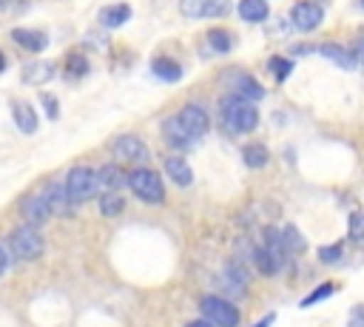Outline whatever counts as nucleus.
<instances>
[{
    "label": "nucleus",
    "mask_w": 364,
    "mask_h": 327,
    "mask_svg": "<svg viewBox=\"0 0 364 327\" xmlns=\"http://www.w3.org/2000/svg\"><path fill=\"white\" fill-rule=\"evenodd\" d=\"M219 111H222V122L230 134H247L259 125V111L250 100H242L236 94H228L222 97L219 102Z\"/></svg>",
    "instance_id": "obj_1"
},
{
    "label": "nucleus",
    "mask_w": 364,
    "mask_h": 327,
    "mask_svg": "<svg viewBox=\"0 0 364 327\" xmlns=\"http://www.w3.org/2000/svg\"><path fill=\"white\" fill-rule=\"evenodd\" d=\"M125 185H128L142 202H148V205H159V202L165 199V185H162L159 173L151 171V168H134V171L125 176Z\"/></svg>",
    "instance_id": "obj_2"
},
{
    "label": "nucleus",
    "mask_w": 364,
    "mask_h": 327,
    "mask_svg": "<svg viewBox=\"0 0 364 327\" xmlns=\"http://www.w3.org/2000/svg\"><path fill=\"white\" fill-rule=\"evenodd\" d=\"M63 188H65L68 205H82L97 193V176H94V171L88 165H77V168L68 171Z\"/></svg>",
    "instance_id": "obj_3"
},
{
    "label": "nucleus",
    "mask_w": 364,
    "mask_h": 327,
    "mask_svg": "<svg viewBox=\"0 0 364 327\" xmlns=\"http://www.w3.org/2000/svg\"><path fill=\"white\" fill-rule=\"evenodd\" d=\"M9 247H11V253H14L17 259H23V262H34V259L43 256L46 242H43V236H40L37 227L20 225V227L11 230V236H9Z\"/></svg>",
    "instance_id": "obj_4"
},
{
    "label": "nucleus",
    "mask_w": 364,
    "mask_h": 327,
    "mask_svg": "<svg viewBox=\"0 0 364 327\" xmlns=\"http://www.w3.org/2000/svg\"><path fill=\"white\" fill-rule=\"evenodd\" d=\"M199 310H202V318L210 321L213 327H236L239 324V310L233 301L222 299V296H205L199 301Z\"/></svg>",
    "instance_id": "obj_5"
},
{
    "label": "nucleus",
    "mask_w": 364,
    "mask_h": 327,
    "mask_svg": "<svg viewBox=\"0 0 364 327\" xmlns=\"http://www.w3.org/2000/svg\"><path fill=\"white\" fill-rule=\"evenodd\" d=\"M111 151H114V156L119 159V162H131V165H139L142 168V162H148V145L139 139V136H134V134H122V136H117L114 142H111Z\"/></svg>",
    "instance_id": "obj_6"
},
{
    "label": "nucleus",
    "mask_w": 364,
    "mask_h": 327,
    "mask_svg": "<svg viewBox=\"0 0 364 327\" xmlns=\"http://www.w3.org/2000/svg\"><path fill=\"white\" fill-rule=\"evenodd\" d=\"M321 20H324V9L313 0H299V3L290 6V23L299 31H313Z\"/></svg>",
    "instance_id": "obj_7"
},
{
    "label": "nucleus",
    "mask_w": 364,
    "mask_h": 327,
    "mask_svg": "<svg viewBox=\"0 0 364 327\" xmlns=\"http://www.w3.org/2000/svg\"><path fill=\"white\" fill-rule=\"evenodd\" d=\"M176 122L185 128V134L196 142L199 136H205L208 134V125H210V119H208V111L202 108V105H185L179 114H176Z\"/></svg>",
    "instance_id": "obj_8"
},
{
    "label": "nucleus",
    "mask_w": 364,
    "mask_h": 327,
    "mask_svg": "<svg viewBox=\"0 0 364 327\" xmlns=\"http://www.w3.org/2000/svg\"><path fill=\"white\" fill-rule=\"evenodd\" d=\"M20 216L26 219L28 227L46 225V222L51 219V210H48V202L43 199V193H28V196H23V202H20Z\"/></svg>",
    "instance_id": "obj_9"
},
{
    "label": "nucleus",
    "mask_w": 364,
    "mask_h": 327,
    "mask_svg": "<svg viewBox=\"0 0 364 327\" xmlns=\"http://www.w3.org/2000/svg\"><path fill=\"white\" fill-rule=\"evenodd\" d=\"M225 80H230V94L242 97V100H250V102H259L264 97V88L245 71H230Z\"/></svg>",
    "instance_id": "obj_10"
},
{
    "label": "nucleus",
    "mask_w": 364,
    "mask_h": 327,
    "mask_svg": "<svg viewBox=\"0 0 364 327\" xmlns=\"http://www.w3.org/2000/svg\"><path fill=\"white\" fill-rule=\"evenodd\" d=\"M264 253L270 256V262H273V273H282L284 270V264H287V250H284V245H282V230H276L273 225L270 227H264Z\"/></svg>",
    "instance_id": "obj_11"
},
{
    "label": "nucleus",
    "mask_w": 364,
    "mask_h": 327,
    "mask_svg": "<svg viewBox=\"0 0 364 327\" xmlns=\"http://www.w3.org/2000/svg\"><path fill=\"white\" fill-rule=\"evenodd\" d=\"M94 176H97V191H102V193H117L122 185H125V171L119 168V165H102L100 171H94Z\"/></svg>",
    "instance_id": "obj_12"
},
{
    "label": "nucleus",
    "mask_w": 364,
    "mask_h": 327,
    "mask_svg": "<svg viewBox=\"0 0 364 327\" xmlns=\"http://www.w3.org/2000/svg\"><path fill=\"white\" fill-rule=\"evenodd\" d=\"M11 40L20 48L31 51V54H37V51H43L48 45V34L40 31V28H11Z\"/></svg>",
    "instance_id": "obj_13"
},
{
    "label": "nucleus",
    "mask_w": 364,
    "mask_h": 327,
    "mask_svg": "<svg viewBox=\"0 0 364 327\" xmlns=\"http://www.w3.org/2000/svg\"><path fill=\"white\" fill-rule=\"evenodd\" d=\"M11 117H14V125L20 128V134H34L37 125H40L34 105H28V102H23V100H14V102H11Z\"/></svg>",
    "instance_id": "obj_14"
},
{
    "label": "nucleus",
    "mask_w": 364,
    "mask_h": 327,
    "mask_svg": "<svg viewBox=\"0 0 364 327\" xmlns=\"http://www.w3.org/2000/svg\"><path fill=\"white\" fill-rule=\"evenodd\" d=\"M51 77H54V65L46 63V60H31V63H26L23 71H20V80H23L26 85H40V82H48Z\"/></svg>",
    "instance_id": "obj_15"
},
{
    "label": "nucleus",
    "mask_w": 364,
    "mask_h": 327,
    "mask_svg": "<svg viewBox=\"0 0 364 327\" xmlns=\"http://www.w3.org/2000/svg\"><path fill=\"white\" fill-rule=\"evenodd\" d=\"M316 51L321 54V57H327L333 65H338V68H344V71H353L358 63L353 60V54L347 51V48H341V45H336V43H321V45H316Z\"/></svg>",
    "instance_id": "obj_16"
},
{
    "label": "nucleus",
    "mask_w": 364,
    "mask_h": 327,
    "mask_svg": "<svg viewBox=\"0 0 364 327\" xmlns=\"http://www.w3.org/2000/svg\"><path fill=\"white\" fill-rule=\"evenodd\" d=\"M162 136H165V142H168L171 148H179V151H185V148L193 145V139H191V136L185 134V128L176 122V117H171V119L162 122Z\"/></svg>",
    "instance_id": "obj_17"
},
{
    "label": "nucleus",
    "mask_w": 364,
    "mask_h": 327,
    "mask_svg": "<svg viewBox=\"0 0 364 327\" xmlns=\"http://www.w3.org/2000/svg\"><path fill=\"white\" fill-rule=\"evenodd\" d=\"M131 20V6L128 3H114V6H105L100 9V23L105 28H119L122 23Z\"/></svg>",
    "instance_id": "obj_18"
},
{
    "label": "nucleus",
    "mask_w": 364,
    "mask_h": 327,
    "mask_svg": "<svg viewBox=\"0 0 364 327\" xmlns=\"http://www.w3.org/2000/svg\"><path fill=\"white\" fill-rule=\"evenodd\" d=\"M165 173H168L179 188H188V185L193 182V171H191V165H188L182 156H168V159H165Z\"/></svg>",
    "instance_id": "obj_19"
},
{
    "label": "nucleus",
    "mask_w": 364,
    "mask_h": 327,
    "mask_svg": "<svg viewBox=\"0 0 364 327\" xmlns=\"http://www.w3.org/2000/svg\"><path fill=\"white\" fill-rule=\"evenodd\" d=\"M43 193V199L48 202V210L51 213H65L71 205H68V196H65V188L60 185V182H48L46 185V191H40Z\"/></svg>",
    "instance_id": "obj_20"
},
{
    "label": "nucleus",
    "mask_w": 364,
    "mask_h": 327,
    "mask_svg": "<svg viewBox=\"0 0 364 327\" xmlns=\"http://www.w3.org/2000/svg\"><path fill=\"white\" fill-rule=\"evenodd\" d=\"M270 14L267 0H239V17L247 23H264Z\"/></svg>",
    "instance_id": "obj_21"
},
{
    "label": "nucleus",
    "mask_w": 364,
    "mask_h": 327,
    "mask_svg": "<svg viewBox=\"0 0 364 327\" xmlns=\"http://www.w3.org/2000/svg\"><path fill=\"white\" fill-rule=\"evenodd\" d=\"M282 245H284L287 256H299V253L307 250V242H304V236H301V230L296 225H284L282 227Z\"/></svg>",
    "instance_id": "obj_22"
},
{
    "label": "nucleus",
    "mask_w": 364,
    "mask_h": 327,
    "mask_svg": "<svg viewBox=\"0 0 364 327\" xmlns=\"http://www.w3.org/2000/svg\"><path fill=\"white\" fill-rule=\"evenodd\" d=\"M151 71H154L159 80H165V82H176V80L182 77V65H176V63L168 60V57H156V60L151 63Z\"/></svg>",
    "instance_id": "obj_23"
},
{
    "label": "nucleus",
    "mask_w": 364,
    "mask_h": 327,
    "mask_svg": "<svg viewBox=\"0 0 364 327\" xmlns=\"http://www.w3.org/2000/svg\"><path fill=\"white\" fill-rule=\"evenodd\" d=\"M242 159L247 168H264L267 165V148L262 142H253V145H245L242 148Z\"/></svg>",
    "instance_id": "obj_24"
},
{
    "label": "nucleus",
    "mask_w": 364,
    "mask_h": 327,
    "mask_svg": "<svg viewBox=\"0 0 364 327\" xmlns=\"http://www.w3.org/2000/svg\"><path fill=\"white\" fill-rule=\"evenodd\" d=\"M205 37H208V45H210L213 51H219V54H228V51L233 48V40H230L233 34L225 31V28H210Z\"/></svg>",
    "instance_id": "obj_25"
},
{
    "label": "nucleus",
    "mask_w": 364,
    "mask_h": 327,
    "mask_svg": "<svg viewBox=\"0 0 364 327\" xmlns=\"http://www.w3.org/2000/svg\"><path fill=\"white\" fill-rule=\"evenodd\" d=\"M125 208V199L119 193H102L100 196V213L102 216H119Z\"/></svg>",
    "instance_id": "obj_26"
},
{
    "label": "nucleus",
    "mask_w": 364,
    "mask_h": 327,
    "mask_svg": "<svg viewBox=\"0 0 364 327\" xmlns=\"http://www.w3.org/2000/svg\"><path fill=\"white\" fill-rule=\"evenodd\" d=\"M230 11V0H199V17H225Z\"/></svg>",
    "instance_id": "obj_27"
},
{
    "label": "nucleus",
    "mask_w": 364,
    "mask_h": 327,
    "mask_svg": "<svg viewBox=\"0 0 364 327\" xmlns=\"http://www.w3.org/2000/svg\"><path fill=\"white\" fill-rule=\"evenodd\" d=\"M267 68H270V74L276 77V82H284V80L290 77V71H293V60L270 57V60H267Z\"/></svg>",
    "instance_id": "obj_28"
},
{
    "label": "nucleus",
    "mask_w": 364,
    "mask_h": 327,
    "mask_svg": "<svg viewBox=\"0 0 364 327\" xmlns=\"http://www.w3.org/2000/svg\"><path fill=\"white\" fill-rule=\"evenodd\" d=\"M88 71V60L85 57H80V54H71L68 60H65V77H82Z\"/></svg>",
    "instance_id": "obj_29"
},
{
    "label": "nucleus",
    "mask_w": 364,
    "mask_h": 327,
    "mask_svg": "<svg viewBox=\"0 0 364 327\" xmlns=\"http://www.w3.org/2000/svg\"><path fill=\"white\" fill-rule=\"evenodd\" d=\"M318 259H321L324 264H338V262L344 259L341 242H338V245H330V247H318Z\"/></svg>",
    "instance_id": "obj_30"
},
{
    "label": "nucleus",
    "mask_w": 364,
    "mask_h": 327,
    "mask_svg": "<svg viewBox=\"0 0 364 327\" xmlns=\"http://www.w3.org/2000/svg\"><path fill=\"white\" fill-rule=\"evenodd\" d=\"M327 296H333V284H330V282L318 284V287H316L310 296H304V299H301V307H310V304H316V301H324Z\"/></svg>",
    "instance_id": "obj_31"
},
{
    "label": "nucleus",
    "mask_w": 364,
    "mask_h": 327,
    "mask_svg": "<svg viewBox=\"0 0 364 327\" xmlns=\"http://www.w3.org/2000/svg\"><path fill=\"white\" fill-rule=\"evenodd\" d=\"M350 239L364 245V213H350Z\"/></svg>",
    "instance_id": "obj_32"
},
{
    "label": "nucleus",
    "mask_w": 364,
    "mask_h": 327,
    "mask_svg": "<svg viewBox=\"0 0 364 327\" xmlns=\"http://www.w3.org/2000/svg\"><path fill=\"white\" fill-rule=\"evenodd\" d=\"M40 102L46 105L48 119H57V117H60V102H57V97H54V94H40Z\"/></svg>",
    "instance_id": "obj_33"
},
{
    "label": "nucleus",
    "mask_w": 364,
    "mask_h": 327,
    "mask_svg": "<svg viewBox=\"0 0 364 327\" xmlns=\"http://www.w3.org/2000/svg\"><path fill=\"white\" fill-rule=\"evenodd\" d=\"M347 327H364V307H361V304L350 310V321H347Z\"/></svg>",
    "instance_id": "obj_34"
},
{
    "label": "nucleus",
    "mask_w": 364,
    "mask_h": 327,
    "mask_svg": "<svg viewBox=\"0 0 364 327\" xmlns=\"http://www.w3.org/2000/svg\"><path fill=\"white\" fill-rule=\"evenodd\" d=\"M350 54H353V60H355V63H361V65H364V34L358 37V43H355V51H350Z\"/></svg>",
    "instance_id": "obj_35"
},
{
    "label": "nucleus",
    "mask_w": 364,
    "mask_h": 327,
    "mask_svg": "<svg viewBox=\"0 0 364 327\" xmlns=\"http://www.w3.org/2000/svg\"><path fill=\"white\" fill-rule=\"evenodd\" d=\"M9 264H11V259H9V250H6L3 245H0V276H3L6 270H9Z\"/></svg>",
    "instance_id": "obj_36"
},
{
    "label": "nucleus",
    "mask_w": 364,
    "mask_h": 327,
    "mask_svg": "<svg viewBox=\"0 0 364 327\" xmlns=\"http://www.w3.org/2000/svg\"><path fill=\"white\" fill-rule=\"evenodd\" d=\"M273 321H276V313H270V316H264V318H262V321H256L253 327H270Z\"/></svg>",
    "instance_id": "obj_37"
},
{
    "label": "nucleus",
    "mask_w": 364,
    "mask_h": 327,
    "mask_svg": "<svg viewBox=\"0 0 364 327\" xmlns=\"http://www.w3.org/2000/svg\"><path fill=\"white\" fill-rule=\"evenodd\" d=\"M316 51V45H293V54H310Z\"/></svg>",
    "instance_id": "obj_38"
},
{
    "label": "nucleus",
    "mask_w": 364,
    "mask_h": 327,
    "mask_svg": "<svg viewBox=\"0 0 364 327\" xmlns=\"http://www.w3.org/2000/svg\"><path fill=\"white\" fill-rule=\"evenodd\" d=\"M185 327H213L210 321H205V318H196V321H188Z\"/></svg>",
    "instance_id": "obj_39"
},
{
    "label": "nucleus",
    "mask_w": 364,
    "mask_h": 327,
    "mask_svg": "<svg viewBox=\"0 0 364 327\" xmlns=\"http://www.w3.org/2000/svg\"><path fill=\"white\" fill-rule=\"evenodd\" d=\"M6 68V57H3V51H0V71Z\"/></svg>",
    "instance_id": "obj_40"
},
{
    "label": "nucleus",
    "mask_w": 364,
    "mask_h": 327,
    "mask_svg": "<svg viewBox=\"0 0 364 327\" xmlns=\"http://www.w3.org/2000/svg\"><path fill=\"white\" fill-rule=\"evenodd\" d=\"M358 3H361V6H364V0H358Z\"/></svg>",
    "instance_id": "obj_41"
}]
</instances>
